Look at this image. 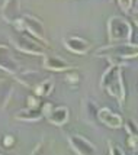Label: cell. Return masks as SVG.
<instances>
[{
	"label": "cell",
	"instance_id": "cell-2",
	"mask_svg": "<svg viewBox=\"0 0 138 155\" xmlns=\"http://www.w3.org/2000/svg\"><path fill=\"white\" fill-rule=\"evenodd\" d=\"M95 57L105 58L110 64L116 65H125V61L132 60L138 57V44L131 42H112L110 45L100 47L97 51H95Z\"/></svg>",
	"mask_w": 138,
	"mask_h": 155
},
{
	"label": "cell",
	"instance_id": "cell-13",
	"mask_svg": "<svg viewBox=\"0 0 138 155\" xmlns=\"http://www.w3.org/2000/svg\"><path fill=\"white\" fill-rule=\"evenodd\" d=\"M44 68L48 71H54V73H66L67 70L73 68L67 61L62 58L57 57V55H44Z\"/></svg>",
	"mask_w": 138,
	"mask_h": 155
},
{
	"label": "cell",
	"instance_id": "cell-4",
	"mask_svg": "<svg viewBox=\"0 0 138 155\" xmlns=\"http://www.w3.org/2000/svg\"><path fill=\"white\" fill-rule=\"evenodd\" d=\"M10 41L13 44V47L18 51H22L25 54H31V55H38V57H44L47 54L44 44L39 42L38 39H32L29 36L22 35V32H16V34L10 35Z\"/></svg>",
	"mask_w": 138,
	"mask_h": 155
},
{
	"label": "cell",
	"instance_id": "cell-16",
	"mask_svg": "<svg viewBox=\"0 0 138 155\" xmlns=\"http://www.w3.org/2000/svg\"><path fill=\"white\" fill-rule=\"evenodd\" d=\"M12 94H13L12 83L6 78H2L0 80V112L7 106V103L12 99Z\"/></svg>",
	"mask_w": 138,
	"mask_h": 155
},
{
	"label": "cell",
	"instance_id": "cell-25",
	"mask_svg": "<svg viewBox=\"0 0 138 155\" xmlns=\"http://www.w3.org/2000/svg\"><path fill=\"white\" fill-rule=\"evenodd\" d=\"M52 107H54V104H52V103H49V101H47V103L41 104V109H42V112H44V115H45V116L48 115V112H49V110H51Z\"/></svg>",
	"mask_w": 138,
	"mask_h": 155
},
{
	"label": "cell",
	"instance_id": "cell-18",
	"mask_svg": "<svg viewBox=\"0 0 138 155\" xmlns=\"http://www.w3.org/2000/svg\"><path fill=\"white\" fill-rule=\"evenodd\" d=\"M66 81L69 83L70 86H73V87H76L77 84L80 83V74H79V71H77V68H70L66 71Z\"/></svg>",
	"mask_w": 138,
	"mask_h": 155
},
{
	"label": "cell",
	"instance_id": "cell-1",
	"mask_svg": "<svg viewBox=\"0 0 138 155\" xmlns=\"http://www.w3.org/2000/svg\"><path fill=\"white\" fill-rule=\"evenodd\" d=\"M100 88L106 90L110 97H113L119 103V106H124L126 99V88L122 75V67L116 64H110L100 77Z\"/></svg>",
	"mask_w": 138,
	"mask_h": 155
},
{
	"label": "cell",
	"instance_id": "cell-27",
	"mask_svg": "<svg viewBox=\"0 0 138 155\" xmlns=\"http://www.w3.org/2000/svg\"><path fill=\"white\" fill-rule=\"evenodd\" d=\"M134 23L138 26V15H137V16H134Z\"/></svg>",
	"mask_w": 138,
	"mask_h": 155
},
{
	"label": "cell",
	"instance_id": "cell-3",
	"mask_svg": "<svg viewBox=\"0 0 138 155\" xmlns=\"http://www.w3.org/2000/svg\"><path fill=\"white\" fill-rule=\"evenodd\" d=\"M108 38L110 42H131V22L121 16H110L108 19Z\"/></svg>",
	"mask_w": 138,
	"mask_h": 155
},
{
	"label": "cell",
	"instance_id": "cell-8",
	"mask_svg": "<svg viewBox=\"0 0 138 155\" xmlns=\"http://www.w3.org/2000/svg\"><path fill=\"white\" fill-rule=\"evenodd\" d=\"M0 70H3L5 73L12 75H16L21 73L19 62L10 54V49L6 45H0Z\"/></svg>",
	"mask_w": 138,
	"mask_h": 155
},
{
	"label": "cell",
	"instance_id": "cell-21",
	"mask_svg": "<svg viewBox=\"0 0 138 155\" xmlns=\"http://www.w3.org/2000/svg\"><path fill=\"white\" fill-rule=\"evenodd\" d=\"M41 97L36 94H32V96H28L26 99V107H32V109H38L41 107Z\"/></svg>",
	"mask_w": 138,
	"mask_h": 155
},
{
	"label": "cell",
	"instance_id": "cell-20",
	"mask_svg": "<svg viewBox=\"0 0 138 155\" xmlns=\"http://www.w3.org/2000/svg\"><path fill=\"white\" fill-rule=\"evenodd\" d=\"M118 6H119V9L124 12V13H130L132 10V7H134V0H116Z\"/></svg>",
	"mask_w": 138,
	"mask_h": 155
},
{
	"label": "cell",
	"instance_id": "cell-14",
	"mask_svg": "<svg viewBox=\"0 0 138 155\" xmlns=\"http://www.w3.org/2000/svg\"><path fill=\"white\" fill-rule=\"evenodd\" d=\"M15 78L23 84L28 88H34L36 84H39L44 80V75L39 71H25V73H19L15 75Z\"/></svg>",
	"mask_w": 138,
	"mask_h": 155
},
{
	"label": "cell",
	"instance_id": "cell-26",
	"mask_svg": "<svg viewBox=\"0 0 138 155\" xmlns=\"http://www.w3.org/2000/svg\"><path fill=\"white\" fill-rule=\"evenodd\" d=\"M132 10H134V12L138 15V0L135 2V3H134V7H132Z\"/></svg>",
	"mask_w": 138,
	"mask_h": 155
},
{
	"label": "cell",
	"instance_id": "cell-6",
	"mask_svg": "<svg viewBox=\"0 0 138 155\" xmlns=\"http://www.w3.org/2000/svg\"><path fill=\"white\" fill-rule=\"evenodd\" d=\"M69 143L70 148L73 149L76 154L80 155H95L97 152L96 147L93 145V142H90L89 139H86L82 135H69Z\"/></svg>",
	"mask_w": 138,
	"mask_h": 155
},
{
	"label": "cell",
	"instance_id": "cell-10",
	"mask_svg": "<svg viewBox=\"0 0 138 155\" xmlns=\"http://www.w3.org/2000/svg\"><path fill=\"white\" fill-rule=\"evenodd\" d=\"M99 106L95 100H92L90 97H86L83 100V104H82V117L83 120L89 125H97L100 123L99 120Z\"/></svg>",
	"mask_w": 138,
	"mask_h": 155
},
{
	"label": "cell",
	"instance_id": "cell-15",
	"mask_svg": "<svg viewBox=\"0 0 138 155\" xmlns=\"http://www.w3.org/2000/svg\"><path fill=\"white\" fill-rule=\"evenodd\" d=\"M42 117H45V115H44L41 107H38V109L26 107L15 115V119L19 122H39Z\"/></svg>",
	"mask_w": 138,
	"mask_h": 155
},
{
	"label": "cell",
	"instance_id": "cell-24",
	"mask_svg": "<svg viewBox=\"0 0 138 155\" xmlns=\"http://www.w3.org/2000/svg\"><path fill=\"white\" fill-rule=\"evenodd\" d=\"M126 145L132 149H137L138 148V136L128 135V138H126Z\"/></svg>",
	"mask_w": 138,
	"mask_h": 155
},
{
	"label": "cell",
	"instance_id": "cell-23",
	"mask_svg": "<svg viewBox=\"0 0 138 155\" xmlns=\"http://www.w3.org/2000/svg\"><path fill=\"white\" fill-rule=\"evenodd\" d=\"M2 143H3L5 148H12V147L15 145V136L13 135H5L3 136Z\"/></svg>",
	"mask_w": 138,
	"mask_h": 155
},
{
	"label": "cell",
	"instance_id": "cell-19",
	"mask_svg": "<svg viewBox=\"0 0 138 155\" xmlns=\"http://www.w3.org/2000/svg\"><path fill=\"white\" fill-rule=\"evenodd\" d=\"M124 128L128 135H135L138 136V123L134 119H126L124 122Z\"/></svg>",
	"mask_w": 138,
	"mask_h": 155
},
{
	"label": "cell",
	"instance_id": "cell-5",
	"mask_svg": "<svg viewBox=\"0 0 138 155\" xmlns=\"http://www.w3.org/2000/svg\"><path fill=\"white\" fill-rule=\"evenodd\" d=\"M22 19H23V23H25V31L28 34L32 35L35 39H38L39 42L48 45L47 35H45V26H44L42 20H39L35 16H31V15H23Z\"/></svg>",
	"mask_w": 138,
	"mask_h": 155
},
{
	"label": "cell",
	"instance_id": "cell-17",
	"mask_svg": "<svg viewBox=\"0 0 138 155\" xmlns=\"http://www.w3.org/2000/svg\"><path fill=\"white\" fill-rule=\"evenodd\" d=\"M32 90H34L35 94L39 96V97H48L52 93V90H54V80L52 78H44Z\"/></svg>",
	"mask_w": 138,
	"mask_h": 155
},
{
	"label": "cell",
	"instance_id": "cell-9",
	"mask_svg": "<svg viewBox=\"0 0 138 155\" xmlns=\"http://www.w3.org/2000/svg\"><path fill=\"white\" fill-rule=\"evenodd\" d=\"M2 18L10 25H15L19 19H22L21 0H5L2 6Z\"/></svg>",
	"mask_w": 138,
	"mask_h": 155
},
{
	"label": "cell",
	"instance_id": "cell-11",
	"mask_svg": "<svg viewBox=\"0 0 138 155\" xmlns=\"http://www.w3.org/2000/svg\"><path fill=\"white\" fill-rule=\"evenodd\" d=\"M99 120L105 126L110 129H119L124 126V119L122 116L113 112L110 107H100L99 109Z\"/></svg>",
	"mask_w": 138,
	"mask_h": 155
},
{
	"label": "cell",
	"instance_id": "cell-7",
	"mask_svg": "<svg viewBox=\"0 0 138 155\" xmlns=\"http://www.w3.org/2000/svg\"><path fill=\"white\" fill-rule=\"evenodd\" d=\"M62 45L66 47V49H69L70 52H73L76 55H86L89 54V51L92 49V44L89 41L82 38V36H76V35L64 38Z\"/></svg>",
	"mask_w": 138,
	"mask_h": 155
},
{
	"label": "cell",
	"instance_id": "cell-22",
	"mask_svg": "<svg viewBox=\"0 0 138 155\" xmlns=\"http://www.w3.org/2000/svg\"><path fill=\"white\" fill-rule=\"evenodd\" d=\"M108 148H109V154H115V155H124L125 151L122 148H119L118 145H115L112 141H108Z\"/></svg>",
	"mask_w": 138,
	"mask_h": 155
},
{
	"label": "cell",
	"instance_id": "cell-12",
	"mask_svg": "<svg viewBox=\"0 0 138 155\" xmlns=\"http://www.w3.org/2000/svg\"><path fill=\"white\" fill-rule=\"evenodd\" d=\"M45 117L54 126H64L70 119V110L67 106H54Z\"/></svg>",
	"mask_w": 138,
	"mask_h": 155
}]
</instances>
